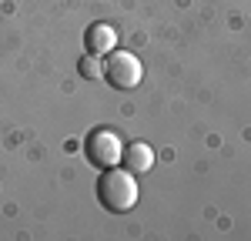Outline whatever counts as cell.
<instances>
[{"label": "cell", "mask_w": 251, "mask_h": 241, "mask_svg": "<svg viewBox=\"0 0 251 241\" xmlns=\"http://www.w3.org/2000/svg\"><path fill=\"white\" fill-rule=\"evenodd\" d=\"M124 168L131 171V174H148L151 168H154V147L151 144H144V141H131L127 147H124Z\"/></svg>", "instance_id": "obj_5"}, {"label": "cell", "mask_w": 251, "mask_h": 241, "mask_svg": "<svg viewBox=\"0 0 251 241\" xmlns=\"http://www.w3.org/2000/svg\"><path fill=\"white\" fill-rule=\"evenodd\" d=\"M97 198L100 204L107 208V211H114V215H127L131 208L137 204V178L124 168H104V174L97 181Z\"/></svg>", "instance_id": "obj_1"}, {"label": "cell", "mask_w": 251, "mask_h": 241, "mask_svg": "<svg viewBox=\"0 0 251 241\" xmlns=\"http://www.w3.org/2000/svg\"><path fill=\"white\" fill-rule=\"evenodd\" d=\"M104 77L117 91H134L141 84V77H144V67H141V60L131 50H117L114 47L107 54V64H104Z\"/></svg>", "instance_id": "obj_2"}, {"label": "cell", "mask_w": 251, "mask_h": 241, "mask_svg": "<svg viewBox=\"0 0 251 241\" xmlns=\"http://www.w3.org/2000/svg\"><path fill=\"white\" fill-rule=\"evenodd\" d=\"M84 151H87V161L94 164V168H114V164H121V154H124V144H121V138H117L114 131H107V127H97V131H91V138H87V144H84Z\"/></svg>", "instance_id": "obj_3"}, {"label": "cell", "mask_w": 251, "mask_h": 241, "mask_svg": "<svg viewBox=\"0 0 251 241\" xmlns=\"http://www.w3.org/2000/svg\"><path fill=\"white\" fill-rule=\"evenodd\" d=\"M84 44H87V54H97V57H107L111 50L117 47V30L111 24H104V20H97L87 27V34H84Z\"/></svg>", "instance_id": "obj_4"}, {"label": "cell", "mask_w": 251, "mask_h": 241, "mask_svg": "<svg viewBox=\"0 0 251 241\" xmlns=\"http://www.w3.org/2000/svg\"><path fill=\"white\" fill-rule=\"evenodd\" d=\"M77 71H80V77H87V80H97V77H104V64H100V57L97 54H84L77 64Z\"/></svg>", "instance_id": "obj_6"}]
</instances>
